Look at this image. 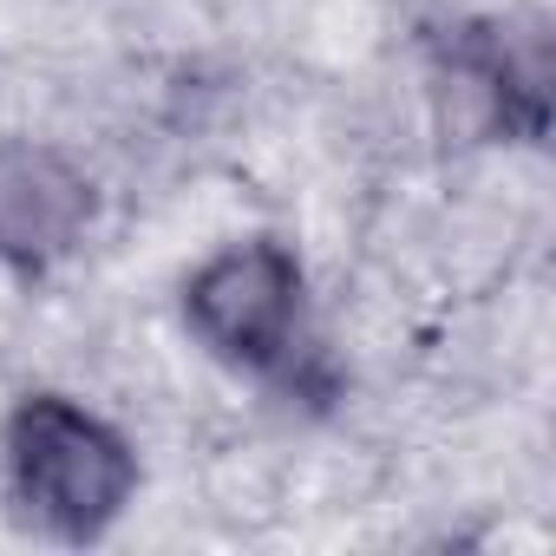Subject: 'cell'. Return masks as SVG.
<instances>
[{"mask_svg":"<svg viewBox=\"0 0 556 556\" xmlns=\"http://www.w3.org/2000/svg\"><path fill=\"white\" fill-rule=\"evenodd\" d=\"M144 491V458L125 419L79 387H27L0 406V504L53 543L112 536Z\"/></svg>","mask_w":556,"mask_h":556,"instance_id":"cell-2","label":"cell"},{"mask_svg":"<svg viewBox=\"0 0 556 556\" xmlns=\"http://www.w3.org/2000/svg\"><path fill=\"white\" fill-rule=\"evenodd\" d=\"M105 223V177L86 144L53 131H0V275L53 282Z\"/></svg>","mask_w":556,"mask_h":556,"instance_id":"cell-3","label":"cell"},{"mask_svg":"<svg viewBox=\"0 0 556 556\" xmlns=\"http://www.w3.org/2000/svg\"><path fill=\"white\" fill-rule=\"evenodd\" d=\"M177 328L190 354L229 380L315 393L334 367L308 255L275 229H223L184 262Z\"/></svg>","mask_w":556,"mask_h":556,"instance_id":"cell-1","label":"cell"}]
</instances>
